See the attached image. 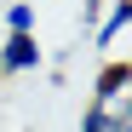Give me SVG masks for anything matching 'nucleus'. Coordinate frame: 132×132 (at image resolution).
<instances>
[{
	"label": "nucleus",
	"instance_id": "obj_3",
	"mask_svg": "<svg viewBox=\"0 0 132 132\" xmlns=\"http://www.w3.org/2000/svg\"><path fill=\"white\" fill-rule=\"evenodd\" d=\"M126 29H132V0H109V12H103V23H98V35H92V46L109 52Z\"/></svg>",
	"mask_w": 132,
	"mask_h": 132
},
{
	"label": "nucleus",
	"instance_id": "obj_7",
	"mask_svg": "<svg viewBox=\"0 0 132 132\" xmlns=\"http://www.w3.org/2000/svg\"><path fill=\"white\" fill-rule=\"evenodd\" d=\"M126 132H132V126H126Z\"/></svg>",
	"mask_w": 132,
	"mask_h": 132
},
{
	"label": "nucleus",
	"instance_id": "obj_4",
	"mask_svg": "<svg viewBox=\"0 0 132 132\" xmlns=\"http://www.w3.org/2000/svg\"><path fill=\"white\" fill-rule=\"evenodd\" d=\"M0 23H6V35H35V0H6Z\"/></svg>",
	"mask_w": 132,
	"mask_h": 132
},
{
	"label": "nucleus",
	"instance_id": "obj_1",
	"mask_svg": "<svg viewBox=\"0 0 132 132\" xmlns=\"http://www.w3.org/2000/svg\"><path fill=\"white\" fill-rule=\"evenodd\" d=\"M86 103H92V109H103L109 121L132 126V63L109 57L103 69H98V80H92V98H86Z\"/></svg>",
	"mask_w": 132,
	"mask_h": 132
},
{
	"label": "nucleus",
	"instance_id": "obj_2",
	"mask_svg": "<svg viewBox=\"0 0 132 132\" xmlns=\"http://www.w3.org/2000/svg\"><path fill=\"white\" fill-rule=\"evenodd\" d=\"M46 69V46L35 35H6L0 40V75H35Z\"/></svg>",
	"mask_w": 132,
	"mask_h": 132
},
{
	"label": "nucleus",
	"instance_id": "obj_6",
	"mask_svg": "<svg viewBox=\"0 0 132 132\" xmlns=\"http://www.w3.org/2000/svg\"><path fill=\"white\" fill-rule=\"evenodd\" d=\"M103 12H109V0H80V29H86V35H98Z\"/></svg>",
	"mask_w": 132,
	"mask_h": 132
},
{
	"label": "nucleus",
	"instance_id": "obj_5",
	"mask_svg": "<svg viewBox=\"0 0 132 132\" xmlns=\"http://www.w3.org/2000/svg\"><path fill=\"white\" fill-rule=\"evenodd\" d=\"M80 132H126V126H121V121H109L103 109H92V103H86V109H80Z\"/></svg>",
	"mask_w": 132,
	"mask_h": 132
}]
</instances>
